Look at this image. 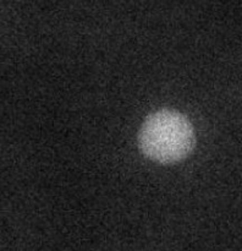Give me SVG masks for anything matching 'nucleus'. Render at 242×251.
Listing matches in <instances>:
<instances>
[{
	"instance_id": "nucleus-1",
	"label": "nucleus",
	"mask_w": 242,
	"mask_h": 251,
	"mask_svg": "<svg viewBox=\"0 0 242 251\" xmlns=\"http://www.w3.org/2000/svg\"><path fill=\"white\" fill-rule=\"evenodd\" d=\"M138 145L146 157L161 164L177 163L196 145L192 123L182 113L161 109L149 115L138 132Z\"/></svg>"
}]
</instances>
